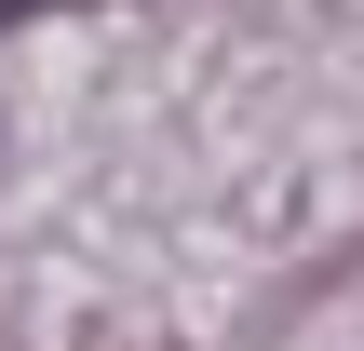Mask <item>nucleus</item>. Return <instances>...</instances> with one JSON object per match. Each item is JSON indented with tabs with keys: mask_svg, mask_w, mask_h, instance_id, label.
<instances>
[]
</instances>
